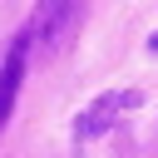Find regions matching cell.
I'll return each mask as SVG.
<instances>
[{"instance_id":"cell-1","label":"cell","mask_w":158,"mask_h":158,"mask_svg":"<svg viewBox=\"0 0 158 158\" xmlns=\"http://www.w3.org/2000/svg\"><path fill=\"white\" fill-rule=\"evenodd\" d=\"M79 10H84V0H40V10L30 20V44H40V54H54L74 35Z\"/></svg>"},{"instance_id":"cell-2","label":"cell","mask_w":158,"mask_h":158,"mask_svg":"<svg viewBox=\"0 0 158 158\" xmlns=\"http://www.w3.org/2000/svg\"><path fill=\"white\" fill-rule=\"evenodd\" d=\"M25 49H30V35H20V40L10 44L5 64H0V128H5V118H10V109H15V94H20V74H25Z\"/></svg>"}]
</instances>
